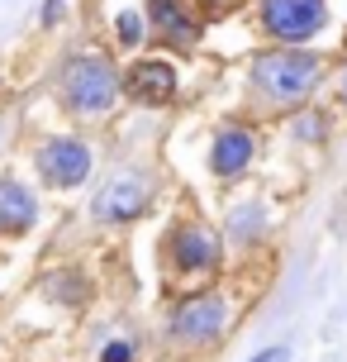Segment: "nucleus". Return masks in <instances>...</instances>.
I'll use <instances>...</instances> for the list:
<instances>
[{
	"label": "nucleus",
	"mask_w": 347,
	"mask_h": 362,
	"mask_svg": "<svg viewBox=\"0 0 347 362\" xmlns=\"http://www.w3.org/2000/svg\"><path fill=\"white\" fill-rule=\"evenodd\" d=\"M324 81H329V62L310 48H267L248 67V86H252V100L262 110L310 105L324 90Z\"/></svg>",
	"instance_id": "f257e3e1"
},
{
	"label": "nucleus",
	"mask_w": 347,
	"mask_h": 362,
	"mask_svg": "<svg viewBox=\"0 0 347 362\" xmlns=\"http://www.w3.org/2000/svg\"><path fill=\"white\" fill-rule=\"evenodd\" d=\"M157 253H162L166 276L185 291H205L224 272V238H219V229L205 224L200 215H185V219H176V224H166Z\"/></svg>",
	"instance_id": "f03ea898"
},
{
	"label": "nucleus",
	"mask_w": 347,
	"mask_h": 362,
	"mask_svg": "<svg viewBox=\"0 0 347 362\" xmlns=\"http://www.w3.org/2000/svg\"><path fill=\"white\" fill-rule=\"evenodd\" d=\"M124 95V72L110 53H72L57 67V100L72 119H105Z\"/></svg>",
	"instance_id": "7ed1b4c3"
},
{
	"label": "nucleus",
	"mask_w": 347,
	"mask_h": 362,
	"mask_svg": "<svg viewBox=\"0 0 347 362\" xmlns=\"http://www.w3.org/2000/svg\"><path fill=\"white\" fill-rule=\"evenodd\" d=\"M229 320H233V300L224 291H185L166 315V344L176 353H205L229 334Z\"/></svg>",
	"instance_id": "20e7f679"
},
{
	"label": "nucleus",
	"mask_w": 347,
	"mask_h": 362,
	"mask_svg": "<svg viewBox=\"0 0 347 362\" xmlns=\"http://www.w3.org/2000/svg\"><path fill=\"white\" fill-rule=\"evenodd\" d=\"M257 24L276 48H310L329 29V0H257Z\"/></svg>",
	"instance_id": "39448f33"
},
{
	"label": "nucleus",
	"mask_w": 347,
	"mask_h": 362,
	"mask_svg": "<svg viewBox=\"0 0 347 362\" xmlns=\"http://www.w3.org/2000/svg\"><path fill=\"white\" fill-rule=\"evenodd\" d=\"M91 167H95V148L81 134H48L34 148V172L48 191H76V186H86Z\"/></svg>",
	"instance_id": "423d86ee"
},
{
	"label": "nucleus",
	"mask_w": 347,
	"mask_h": 362,
	"mask_svg": "<svg viewBox=\"0 0 347 362\" xmlns=\"http://www.w3.org/2000/svg\"><path fill=\"white\" fill-rule=\"evenodd\" d=\"M147 205H152V177L138 172V167H124V172H114L91 200V219L100 229H119V224H133V219L147 215Z\"/></svg>",
	"instance_id": "0eeeda50"
},
{
	"label": "nucleus",
	"mask_w": 347,
	"mask_h": 362,
	"mask_svg": "<svg viewBox=\"0 0 347 362\" xmlns=\"http://www.w3.org/2000/svg\"><path fill=\"white\" fill-rule=\"evenodd\" d=\"M176 90H181V76H176V67L166 57H138V62L124 67V95L133 105L162 110L176 100Z\"/></svg>",
	"instance_id": "6e6552de"
},
{
	"label": "nucleus",
	"mask_w": 347,
	"mask_h": 362,
	"mask_svg": "<svg viewBox=\"0 0 347 362\" xmlns=\"http://www.w3.org/2000/svg\"><path fill=\"white\" fill-rule=\"evenodd\" d=\"M147 29L157 43L176 48V53H195L200 43V15L185 5V0H147Z\"/></svg>",
	"instance_id": "1a4fd4ad"
},
{
	"label": "nucleus",
	"mask_w": 347,
	"mask_h": 362,
	"mask_svg": "<svg viewBox=\"0 0 347 362\" xmlns=\"http://www.w3.org/2000/svg\"><path fill=\"white\" fill-rule=\"evenodd\" d=\"M257 158V129L252 124H224L209 139V172L219 181H238L248 177V167Z\"/></svg>",
	"instance_id": "9d476101"
},
{
	"label": "nucleus",
	"mask_w": 347,
	"mask_h": 362,
	"mask_svg": "<svg viewBox=\"0 0 347 362\" xmlns=\"http://www.w3.org/2000/svg\"><path fill=\"white\" fill-rule=\"evenodd\" d=\"M38 224V196L19 177H0V234H29Z\"/></svg>",
	"instance_id": "9b49d317"
},
{
	"label": "nucleus",
	"mask_w": 347,
	"mask_h": 362,
	"mask_svg": "<svg viewBox=\"0 0 347 362\" xmlns=\"http://www.w3.org/2000/svg\"><path fill=\"white\" fill-rule=\"evenodd\" d=\"M272 238V215L262 200H238L229 205V243L233 248H257Z\"/></svg>",
	"instance_id": "f8f14e48"
},
{
	"label": "nucleus",
	"mask_w": 347,
	"mask_h": 362,
	"mask_svg": "<svg viewBox=\"0 0 347 362\" xmlns=\"http://www.w3.org/2000/svg\"><path fill=\"white\" fill-rule=\"evenodd\" d=\"M43 291L53 296L57 305H86V276L76 267H62V272H53V276H43Z\"/></svg>",
	"instance_id": "ddd939ff"
},
{
	"label": "nucleus",
	"mask_w": 347,
	"mask_h": 362,
	"mask_svg": "<svg viewBox=\"0 0 347 362\" xmlns=\"http://www.w3.org/2000/svg\"><path fill=\"white\" fill-rule=\"evenodd\" d=\"M143 38H147V19L138 15V10H119V15H114V43H119V48H138Z\"/></svg>",
	"instance_id": "4468645a"
},
{
	"label": "nucleus",
	"mask_w": 347,
	"mask_h": 362,
	"mask_svg": "<svg viewBox=\"0 0 347 362\" xmlns=\"http://www.w3.org/2000/svg\"><path fill=\"white\" fill-rule=\"evenodd\" d=\"M295 134H300V139H310V144H324V139H329V119H324L319 110L295 115Z\"/></svg>",
	"instance_id": "2eb2a0df"
},
{
	"label": "nucleus",
	"mask_w": 347,
	"mask_h": 362,
	"mask_svg": "<svg viewBox=\"0 0 347 362\" xmlns=\"http://www.w3.org/2000/svg\"><path fill=\"white\" fill-rule=\"evenodd\" d=\"M133 358H138L133 339H110V344L100 348V362H133Z\"/></svg>",
	"instance_id": "dca6fc26"
},
{
	"label": "nucleus",
	"mask_w": 347,
	"mask_h": 362,
	"mask_svg": "<svg viewBox=\"0 0 347 362\" xmlns=\"http://www.w3.org/2000/svg\"><path fill=\"white\" fill-rule=\"evenodd\" d=\"M252 362H291V348H286V344H276V348H262V353H257Z\"/></svg>",
	"instance_id": "f3484780"
},
{
	"label": "nucleus",
	"mask_w": 347,
	"mask_h": 362,
	"mask_svg": "<svg viewBox=\"0 0 347 362\" xmlns=\"http://www.w3.org/2000/svg\"><path fill=\"white\" fill-rule=\"evenodd\" d=\"M62 15H67V0H48V5H43V15H38V19H43V24H57Z\"/></svg>",
	"instance_id": "a211bd4d"
},
{
	"label": "nucleus",
	"mask_w": 347,
	"mask_h": 362,
	"mask_svg": "<svg viewBox=\"0 0 347 362\" xmlns=\"http://www.w3.org/2000/svg\"><path fill=\"white\" fill-rule=\"evenodd\" d=\"M338 90H343V105H347V67H343V76H338Z\"/></svg>",
	"instance_id": "6ab92c4d"
},
{
	"label": "nucleus",
	"mask_w": 347,
	"mask_h": 362,
	"mask_svg": "<svg viewBox=\"0 0 347 362\" xmlns=\"http://www.w3.org/2000/svg\"><path fill=\"white\" fill-rule=\"evenodd\" d=\"M205 5H229V0H205Z\"/></svg>",
	"instance_id": "aec40b11"
}]
</instances>
